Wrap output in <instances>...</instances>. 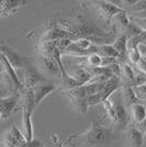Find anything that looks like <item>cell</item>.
<instances>
[{
	"label": "cell",
	"instance_id": "obj_1",
	"mask_svg": "<svg viewBox=\"0 0 146 147\" xmlns=\"http://www.w3.org/2000/svg\"><path fill=\"white\" fill-rule=\"evenodd\" d=\"M110 134H111L110 129L102 126L100 123L93 122L90 129H88L85 134L80 136V141L89 146H99L108 141Z\"/></svg>",
	"mask_w": 146,
	"mask_h": 147
},
{
	"label": "cell",
	"instance_id": "obj_2",
	"mask_svg": "<svg viewBox=\"0 0 146 147\" xmlns=\"http://www.w3.org/2000/svg\"><path fill=\"white\" fill-rule=\"evenodd\" d=\"M0 53L6 57V59L9 61V64L12 66L14 70L18 69V68H25L29 65L28 59L24 55L16 52L14 49L9 47L3 42L0 43Z\"/></svg>",
	"mask_w": 146,
	"mask_h": 147
},
{
	"label": "cell",
	"instance_id": "obj_3",
	"mask_svg": "<svg viewBox=\"0 0 146 147\" xmlns=\"http://www.w3.org/2000/svg\"><path fill=\"white\" fill-rule=\"evenodd\" d=\"M28 142L25 141L22 132L16 126L12 125L10 129L5 134L3 145L5 147H25Z\"/></svg>",
	"mask_w": 146,
	"mask_h": 147
},
{
	"label": "cell",
	"instance_id": "obj_4",
	"mask_svg": "<svg viewBox=\"0 0 146 147\" xmlns=\"http://www.w3.org/2000/svg\"><path fill=\"white\" fill-rule=\"evenodd\" d=\"M45 81V79L41 76V74L37 71L34 67L28 65L24 68L23 71V81H22V87L24 89H31L39 85L40 82Z\"/></svg>",
	"mask_w": 146,
	"mask_h": 147
},
{
	"label": "cell",
	"instance_id": "obj_5",
	"mask_svg": "<svg viewBox=\"0 0 146 147\" xmlns=\"http://www.w3.org/2000/svg\"><path fill=\"white\" fill-rule=\"evenodd\" d=\"M33 89V93H34V99H35V104L36 107L42 102L44 99L46 98L49 94L55 91L56 86L53 82H49V81H42L39 85L32 88Z\"/></svg>",
	"mask_w": 146,
	"mask_h": 147
},
{
	"label": "cell",
	"instance_id": "obj_6",
	"mask_svg": "<svg viewBox=\"0 0 146 147\" xmlns=\"http://www.w3.org/2000/svg\"><path fill=\"white\" fill-rule=\"evenodd\" d=\"M113 104V108L116 111V124L120 126V129H125L128 125V122L131 120L130 114H128V111L126 110L125 105L123 100L122 101H111Z\"/></svg>",
	"mask_w": 146,
	"mask_h": 147
},
{
	"label": "cell",
	"instance_id": "obj_7",
	"mask_svg": "<svg viewBox=\"0 0 146 147\" xmlns=\"http://www.w3.org/2000/svg\"><path fill=\"white\" fill-rule=\"evenodd\" d=\"M18 101L19 96L17 94V92L7 98H0V112L2 114V119H7L11 115V113L17 107Z\"/></svg>",
	"mask_w": 146,
	"mask_h": 147
},
{
	"label": "cell",
	"instance_id": "obj_8",
	"mask_svg": "<svg viewBox=\"0 0 146 147\" xmlns=\"http://www.w3.org/2000/svg\"><path fill=\"white\" fill-rule=\"evenodd\" d=\"M95 3H96V6L100 9V11L102 12V14L107 19L114 18L119 13L125 12L124 9H122V8L118 7L116 5H114L112 1H97Z\"/></svg>",
	"mask_w": 146,
	"mask_h": 147
},
{
	"label": "cell",
	"instance_id": "obj_9",
	"mask_svg": "<svg viewBox=\"0 0 146 147\" xmlns=\"http://www.w3.org/2000/svg\"><path fill=\"white\" fill-rule=\"evenodd\" d=\"M128 114L133 120L134 125H139L145 120L146 117V105L140 102H134L128 105Z\"/></svg>",
	"mask_w": 146,
	"mask_h": 147
},
{
	"label": "cell",
	"instance_id": "obj_10",
	"mask_svg": "<svg viewBox=\"0 0 146 147\" xmlns=\"http://www.w3.org/2000/svg\"><path fill=\"white\" fill-rule=\"evenodd\" d=\"M22 134L25 141L31 143L33 141V124H32V112L22 109Z\"/></svg>",
	"mask_w": 146,
	"mask_h": 147
},
{
	"label": "cell",
	"instance_id": "obj_11",
	"mask_svg": "<svg viewBox=\"0 0 146 147\" xmlns=\"http://www.w3.org/2000/svg\"><path fill=\"white\" fill-rule=\"evenodd\" d=\"M128 140L132 147H143L144 134L133 125L132 127H130V129H128Z\"/></svg>",
	"mask_w": 146,
	"mask_h": 147
},
{
	"label": "cell",
	"instance_id": "obj_12",
	"mask_svg": "<svg viewBox=\"0 0 146 147\" xmlns=\"http://www.w3.org/2000/svg\"><path fill=\"white\" fill-rule=\"evenodd\" d=\"M70 76H72L79 85H81V86L87 85V84L90 81V79L92 78V76L90 75V73H89L85 67H77L73 73H72Z\"/></svg>",
	"mask_w": 146,
	"mask_h": 147
},
{
	"label": "cell",
	"instance_id": "obj_13",
	"mask_svg": "<svg viewBox=\"0 0 146 147\" xmlns=\"http://www.w3.org/2000/svg\"><path fill=\"white\" fill-rule=\"evenodd\" d=\"M96 53L102 57H109V58H119V53L113 49L111 44H103V45H96Z\"/></svg>",
	"mask_w": 146,
	"mask_h": 147
},
{
	"label": "cell",
	"instance_id": "obj_14",
	"mask_svg": "<svg viewBox=\"0 0 146 147\" xmlns=\"http://www.w3.org/2000/svg\"><path fill=\"white\" fill-rule=\"evenodd\" d=\"M40 61L42 63L44 69H45L49 74L53 75V76H56V75H59V74H61V70H59V68H58V65L56 64V61H54V58H49V57L41 56Z\"/></svg>",
	"mask_w": 146,
	"mask_h": 147
},
{
	"label": "cell",
	"instance_id": "obj_15",
	"mask_svg": "<svg viewBox=\"0 0 146 147\" xmlns=\"http://www.w3.org/2000/svg\"><path fill=\"white\" fill-rule=\"evenodd\" d=\"M56 42L57 41H42L40 45V53L44 57L53 58V54L56 49Z\"/></svg>",
	"mask_w": 146,
	"mask_h": 147
},
{
	"label": "cell",
	"instance_id": "obj_16",
	"mask_svg": "<svg viewBox=\"0 0 146 147\" xmlns=\"http://www.w3.org/2000/svg\"><path fill=\"white\" fill-rule=\"evenodd\" d=\"M121 74L123 75V77L125 78L126 82H128V86L133 87L134 84V77H135V70L133 67H131V65L128 64H122L121 67Z\"/></svg>",
	"mask_w": 146,
	"mask_h": 147
},
{
	"label": "cell",
	"instance_id": "obj_17",
	"mask_svg": "<svg viewBox=\"0 0 146 147\" xmlns=\"http://www.w3.org/2000/svg\"><path fill=\"white\" fill-rule=\"evenodd\" d=\"M67 94L69 96V98L73 99H86L87 98V90H86L85 85L84 86H79L66 90Z\"/></svg>",
	"mask_w": 146,
	"mask_h": 147
},
{
	"label": "cell",
	"instance_id": "obj_18",
	"mask_svg": "<svg viewBox=\"0 0 146 147\" xmlns=\"http://www.w3.org/2000/svg\"><path fill=\"white\" fill-rule=\"evenodd\" d=\"M87 57V67H101L102 65V57L97 54V53H91L89 55L86 56Z\"/></svg>",
	"mask_w": 146,
	"mask_h": 147
},
{
	"label": "cell",
	"instance_id": "obj_19",
	"mask_svg": "<svg viewBox=\"0 0 146 147\" xmlns=\"http://www.w3.org/2000/svg\"><path fill=\"white\" fill-rule=\"evenodd\" d=\"M137 99L135 97L133 91V88L130 86L124 87V90H123V102H128V105L134 102H137L136 101Z\"/></svg>",
	"mask_w": 146,
	"mask_h": 147
},
{
	"label": "cell",
	"instance_id": "obj_20",
	"mask_svg": "<svg viewBox=\"0 0 146 147\" xmlns=\"http://www.w3.org/2000/svg\"><path fill=\"white\" fill-rule=\"evenodd\" d=\"M86 103H87V107L102 103V97H101L100 93H95V94L87 96V98H86Z\"/></svg>",
	"mask_w": 146,
	"mask_h": 147
},
{
	"label": "cell",
	"instance_id": "obj_21",
	"mask_svg": "<svg viewBox=\"0 0 146 147\" xmlns=\"http://www.w3.org/2000/svg\"><path fill=\"white\" fill-rule=\"evenodd\" d=\"M130 11L132 12V14L146 11V0H140V1H136V3L130 8Z\"/></svg>",
	"mask_w": 146,
	"mask_h": 147
},
{
	"label": "cell",
	"instance_id": "obj_22",
	"mask_svg": "<svg viewBox=\"0 0 146 147\" xmlns=\"http://www.w3.org/2000/svg\"><path fill=\"white\" fill-rule=\"evenodd\" d=\"M134 94L137 100H146V85L139 87H132Z\"/></svg>",
	"mask_w": 146,
	"mask_h": 147
},
{
	"label": "cell",
	"instance_id": "obj_23",
	"mask_svg": "<svg viewBox=\"0 0 146 147\" xmlns=\"http://www.w3.org/2000/svg\"><path fill=\"white\" fill-rule=\"evenodd\" d=\"M146 84V75L142 71H135V77H134V84L133 87L143 86Z\"/></svg>",
	"mask_w": 146,
	"mask_h": 147
},
{
	"label": "cell",
	"instance_id": "obj_24",
	"mask_svg": "<svg viewBox=\"0 0 146 147\" xmlns=\"http://www.w3.org/2000/svg\"><path fill=\"white\" fill-rule=\"evenodd\" d=\"M131 22H133L142 32H146V18H135L131 17Z\"/></svg>",
	"mask_w": 146,
	"mask_h": 147
},
{
	"label": "cell",
	"instance_id": "obj_25",
	"mask_svg": "<svg viewBox=\"0 0 146 147\" xmlns=\"http://www.w3.org/2000/svg\"><path fill=\"white\" fill-rule=\"evenodd\" d=\"M136 66H137L140 71H142V73H144L146 75V58L145 57H141L140 61H139V64H137Z\"/></svg>",
	"mask_w": 146,
	"mask_h": 147
},
{
	"label": "cell",
	"instance_id": "obj_26",
	"mask_svg": "<svg viewBox=\"0 0 146 147\" xmlns=\"http://www.w3.org/2000/svg\"><path fill=\"white\" fill-rule=\"evenodd\" d=\"M133 38L137 42V44L143 43V44H145L146 45V32H142L141 34H139L137 36H134Z\"/></svg>",
	"mask_w": 146,
	"mask_h": 147
},
{
	"label": "cell",
	"instance_id": "obj_27",
	"mask_svg": "<svg viewBox=\"0 0 146 147\" xmlns=\"http://www.w3.org/2000/svg\"><path fill=\"white\" fill-rule=\"evenodd\" d=\"M137 49H139V53H140L141 57H145L146 58V45L143 43L137 44Z\"/></svg>",
	"mask_w": 146,
	"mask_h": 147
},
{
	"label": "cell",
	"instance_id": "obj_28",
	"mask_svg": "<svg viewBox=\"0 0 146 147\" xmlns=\"http://www.w3.org/2000/svg\"><path fill=\"white\" fill-rule=\"evenodd\" d=\"M134 126H135L137 129H140L141 132L144 134V133L146 132V117H145V120L141 123V124H139V125H134Z\"/></svg>",
	"mask_w": 146,
	"mask_h": 147
},
{
	"label": "cell",
	"instance_id": "obj_29",
	"mask_svg": "<svg viewBox=\"0 0 146 147\" xmlns=\"http://www.w3.org/2000/svg\"><path fill=\"white\" fill-rule=\"evenodd\" d=\"M42 146V144L40 143V142L37 141H32L31 143H28L26 144V146L25 147H41Z\"/></svg>",
	"mask_w": 146,
	"mask_h": 147
},
{
	"label": "cell",
	"instance_id": "obj_30",
	"mask_svg": "<svg viewBox=\"0 0 146 147\" xmlns=\"http://www.w3.org/2000/svg\"><path fill=\"white\" fill-rule=\"evenodd\" d=\"M143 147H146V132L144 133V143H143Z\"/></svg>",
	"mask_w": 146,
	"mask_h": 147
},
{
	"label": "cell",
	"instance_id": "obj_31",
	"mask_svg": "<svg viewBox=\"0 0 146 147\" xmlns=\"http://www.w3.org/2000/svg\"><path fill=\"white\" fill-rule=\"evenodd\" d=\"M2 119V114H1V112H0V120Z\"/></svg>",
	"mask_w": 146,
	"mask_h": 147
},
{
	"label": "cell",
	"instance_id": "obj_32",
	"mask_svg": "<svg viewBox=\"0 0 146 147\" xmlns=\"http://www.w3.org/2000/svg\"><path fill=\"white\" fill-rule=\"evenodd\" d=\"M41 147H45V146H44V145H43V144H42V146H41Z\"/></svg>",
	"mask_w": 146,
	"mask_h": 147
},
{
	"label": "cell",
	"instance_id": "obj_33",
	"mask_svg": "<svg viewBox=\"0 0 146 147\" xmlns=\"http://www.w3.org/2000/svg\"><path fill=\"white\" fill-rule=\"evenodd\" d=\"M0 147H1V145H0Z\"/></svg>",
	"mask_w": 146,
	"mask_h": 147
},
{
	"label": "cell",
	"instance_id": "obj_34",
	"mask_svg": "<svg viewBox=\"0 0 146 147\" xmlns=\"http://www.w3.org/2000/svg\"><path fill=\"white\" fill-rule=\"evenodd\" d=\"M145 85H146V84H145Z\"/></svg>",
	"mask_w": 146,
	"mask_h": 147
}]
</instances>
